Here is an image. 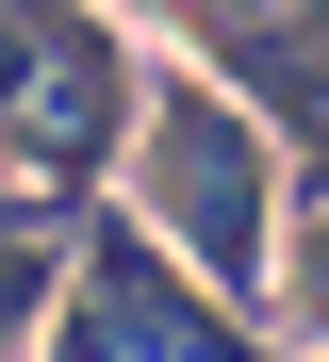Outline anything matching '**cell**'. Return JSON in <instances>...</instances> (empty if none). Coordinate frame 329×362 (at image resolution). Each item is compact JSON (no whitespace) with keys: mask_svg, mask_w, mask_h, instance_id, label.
Returning a JSON list of instances; mask_svg holds the SVG:
<instances>
[{"mask_svg":"<svg viewBox=\"0 0 329 362\" xmlns=\"http://www.w3.org/2000/svg\"><path fill=\"white\" fill-rule=\"evenodd\" d=\"M132 230L197 280V296H263L280 264V148H263V115L197 66H149L132 83Z\"/></svg>","mask_w":329,"mask_h":362,"instance_id":"1","label":"cell"},{"mask_svg":"<svg viewBox=\"0 0 329 362\" xmlns=\"http://www.w3.org/2000/svg\"><path fill=\"white\" fill-rule=\"evenodd\" d=\"M50 296H66V280H50V247H33V230H0V362L50 329Z\"/></svg>","mask_w":329,"mask_h":362,"instance_id":"6","label":"cell"},{"mask_svg":"<svg viewBox=\"0 0 329 362\" xmlns=\"http://www.w3.org/2000/svg\"><path fill=\"white\" fill-rule=\"evenodd\" d=\"M214 66H231V99H280V132H296V148H313V181H329V0L214 33Z\"/></svg>","mask_w":329,"mask_h":362,"instance_id":"4","label":"cell"},{"mask_svg":"<svg viewBox=\"0 0 329 362\" xmlns=\"http://www.w3.org/2000/svg\"><path fill=\"white\" fill-rule=\"evenodd\" d=\"M132 148V49L83 0H0V181L33 198H83Z\"/></svg>","mask_w":329,"mask_h":362,"instance_id":"2","label":"cell"},{"mask_svg":"<svg viewBox=\"0 0 329 362\" xmlns=\"http://www.w3.org/2000/svg\"><path fill=\"white\" fill-rule=\"evenodd\" d=\"M263 296H280V329H313V346H329V214H296V230H280Z\"/></svg>","mask_w":329,"mask_h":362,"instance_id":"5","label":"cell"},{"mask_svg":"<svg viewBox=\"0 0 329 362\" xmlns=\"http://www.w3.org/2000/svg\"><path fill=\"white\" fill-rule=\"evenodd\" d=\"M313 362H329V346H313Z\"/></svg>","mask_w":329,"mask_h":362,"instance_id":"7","label":"cell"},{"mask_svg":"<svg viewBox=\"0 0 329 362\" xmlns=\"http://www.w3.org/2000/svg\"><path fill=\"white\" fill-rule=\"evenodd\" d=\"M50 362H263V329L247 313H214L132 214H99L83 230V264H66V296H50V329H33Z\"/></svg>","mask_w":329,"mask_h":362,"instance_id":"3","label":"cell"}]
</instances>
